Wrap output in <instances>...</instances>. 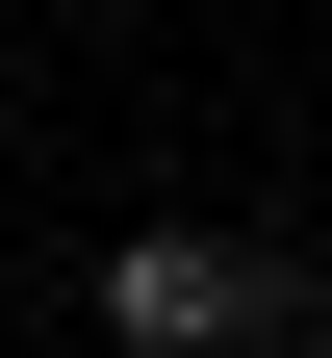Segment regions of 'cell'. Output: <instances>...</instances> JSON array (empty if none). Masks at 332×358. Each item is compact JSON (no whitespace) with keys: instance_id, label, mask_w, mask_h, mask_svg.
Here are the masks:
<instances>
[{"instance_id":"obj_1","label":"cell","mask_w":332,"mask_h":358,"mask_svg":"<svg viewBox=\"0 0 332 358\" xmlns=\"http://www.w3.org/2000/svg\"><path fill=\"white\" fill-rule=\"evenodd\" d=\"M307 256H256V231H205V205H154V231H103V333L128 358H256V333H307Z\"/></svg>"}]
</instances>
